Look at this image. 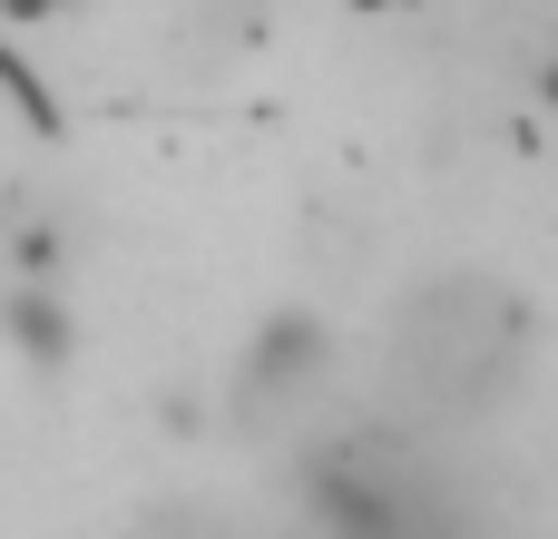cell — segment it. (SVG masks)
Wrapping results in <instances>:
<instances>
[{"label": "cell", "instance_id": "obj_1", "mask_svg": "<svg viewBox=\"0 0 558 539\" xmlns=\"http://www.w3.org/2000/svg\"><path fill=\"white\" fill-rule=\"evenodd\" d=\"M324 354H333L324 314H304V304H275V314L245 334L235 373H226V422H235V432H255V422H275L284 403H304V393L324 383Z\"/></svg>", "mask_w": 558, "mask_h": 539}, {"label": "cell", "instance_id": "obj_2", "mask_svg": "<svg viewBox=\"0 0 558 539\" xmlns=\"http://www.w3.org/2000/svg\"><path fill=\"white\" fill-rule=\"evenodd\" d=\"M0 344L29 363V373H69L78 363V304L49 285V275H20V285H0Z\"/></svg>", "mask_w": 558, "mask_h": 539}, {"label": "cell", "instance_id": "obj_3", "mask_svg": "<svg viewBox=\"0 0 558 539\" xmlns=\"http://www.w3.org/2000/svg\"><path fill=\"white\" fill-rule=\"evenodd\" d=\"M363 10H383V0H363Z\"/></svg>", "mask_w": 558, "mask_h": 539}]
</instances>
